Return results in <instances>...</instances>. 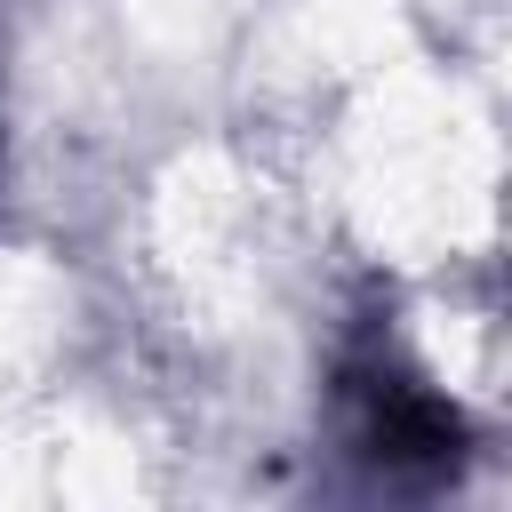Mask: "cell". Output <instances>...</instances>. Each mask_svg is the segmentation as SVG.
<instances>
[{
  "instance_id": "obj_1",
  "label": "cell",
  "mask_w": 512,
  "mask_h": 512,
  "mask_svg": "<svg viewBox=\"0 0 512 512\" xmlns=\"http://www.w3.org/2000/svg\"><path fill=\"white\" fill-rule=\"evenodd\" d=\"M360 408H368L360 440H368V456L392 464V472H448V464L464 456V416H456L440 392L408 384V376H368V384H360Z\"/></svg>"
}]
</instances>
